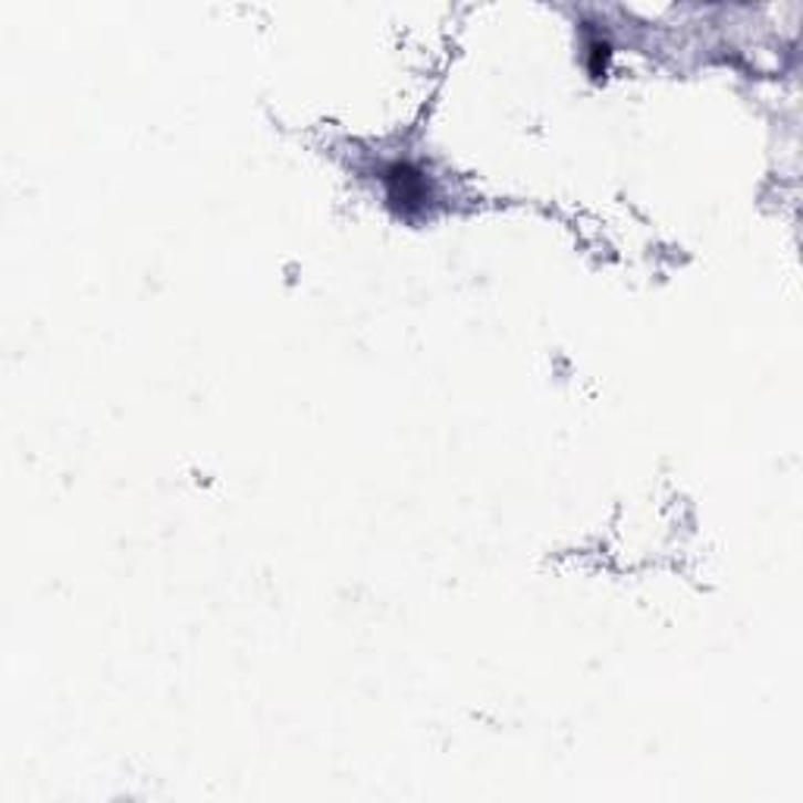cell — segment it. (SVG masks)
<instances>
[{
  "instance_id": "obj_1",
  "label": "cell",
  "mask_w": 803,
  "mask_h": 803,
  "mask_svg": "<svg viewBox=\"0 0 803 803\" xmlns=\"http://www.w3.org/2000/svg\"><path fill=\"white\" fill-rule=\"evenodd\" d=\"M383 189H386V201L389 208H396L401 217H418L430 208L434 201V189L430 179L424 176L421 167H415L411 160H389L380 173Z\"/></svg>"
},
{
  "instance_id": "obj_2",
  "label": "cell",
  "mask_w": 803,
  "mask_h": 803,
  "mask_svg": "<svg viewBox=\"0 0 803 803\" xmlns=\"http://www.w3.org/2000/svg\"><path fill=\"white\" fill-rule=\"evenodd\" d=\"M609 60H613V41L603 39V35H591L584 41V63H587V73L593 79L606 76Z\"/></svg>"
}]
</instances>
